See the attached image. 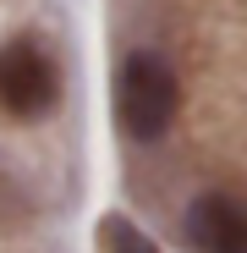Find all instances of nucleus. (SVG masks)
Wrapping results in <instances>:
<instances>
[{
    "instance_id": "nucleus-1",
    "label": "nucleus",
    "mask_w": 247,
    "mask_h": 253,
    "mask_svg": "<svg viewBox=\"0 0 247 253\" xmlns=\"http://www.w3.org/2000/svg\"><path fill=\"white\" fill-rule=\"evenodd\" d=\"M176 72L165 55L154 50H132L127 61H121L115 72V121H121V132L138 138V143H154L171 132V121H176Z\"/></svg>"
},
{
    "instance_id": "nucleus-2",
    "label": "nucleus",
    "mask_w": 247,
    "mask_h": 253,
    "mask_svg": "<svg viewBox=\"0 0 247 253\" xmlns=\"http://www.w3.org/2000/svg\"><path fill=\"white\" fill-rule=\"evenodd\" d=\"M61 105V72L33 39L0 44V116L11 121H38Z\"/></svg>"
},
{
    "instance_id": "nucleus-3",
    "label": "nucleus",
    "mask_w": 247,
    "mask_h": 253,
    "mask_svg": "<svg viewBox=\"0 0 247 253\" xmlns=\"http://www.w3.org/2000/svg\"><path fill=\"white\" fill-rule=\"evenodd\" d=\"M181 231L192 253H247V204L231 193H198Z\"/></svg>"
},
{
    "instance_id": "nucleus-4",
    "label": "nucleus",
    "mask_w": 247,
    "mask_h": 253,
    "mask_svg": "<svg viewBox=\"0 0 247 253\" xmlns=\"http://www.w3.org/2000/svg\"><path fill=\"white\" fill-rule=\"evenodd\" d=\"M99 242H105V253H159L127 215H105L99 220Z\"/></svg>"
}]
</instances>
